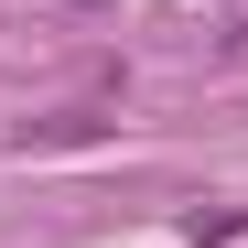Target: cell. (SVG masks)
<instances>
[{"label":"cell","mask_w":248,"mask_h":248,"mask_svg":"<svg viewBox=\"0 0 248 248\" xmlns=\"http://www.w3.org/2000/svg\"><path fill=\"white\" fill-rule=\"evenodd\" d=\"M97 130H108L97 108H54V119H22V151H87Z\"/></svg>","instance_id":"1"}]
</instances>
